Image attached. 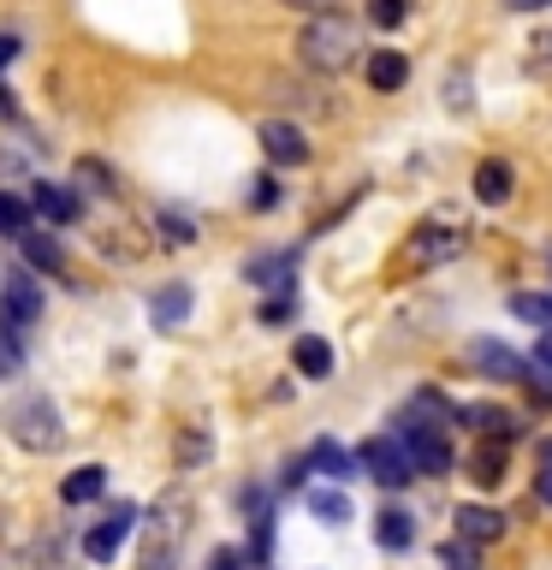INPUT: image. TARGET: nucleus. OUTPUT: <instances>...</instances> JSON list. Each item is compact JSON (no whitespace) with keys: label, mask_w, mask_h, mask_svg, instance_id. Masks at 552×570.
Wrapping results in <instances>:
<instances>
[{"label":"nucleus","mask_w":552,"mask_h":570,"mask_svg":"<svg viewBox=\"0 0 552 570\" xmlns=\"http://www.w3.org/2000/svg\"><path fill=\"white\" fill-rule=\"evenodd\" d=\"M392 440L404 445V458L416 475H445L452 470V404H445L440 392H416V399L404 404Z\"/></svg>","instance_id":"1"},{"label":"nucleus","mask_w":552,"mask_h":570,"mask_svg":"<svg viewBox=\"0 0 552 570\" xmlns=\"http://www.w3.org/2000/svg\"><path fill=\"white\" fill-rule=\"evenodd\" d=\"M356 48H363V36H356V24L345 12H321V18H309V24L297 30V60L309 66V71H351V60H356Z\"/></svg>","instance_id":"2"},{"label":"nucleus","mask_w":552,"mask_h":570,"mask_svg":"<svg viewBox=\"0 0 552 570\" xmlns=\"http://www.w3.org/2000/svg\"><path fill=\"white\" fill-rule=\"evenodd\" d=\"M7 434H12V445H24V452H60L66 422H60V410H53V399H42V392H18V399L7 404Z\"/></svg>","instance_id":"3"},{"label":"nucleus","mask_w":552,"mask_h":570,"mask_svg":"<svg viewBox=\"0 0 552 570\" xmlns=\"http://www.w3.org/2000/svg\"><path fill=\"white\" fill-rule=\"evenodd\" d=\"M356 470H363L368 481H381V488H410V481H416V470H410V458H404V445L392 440V434L363 440V452H356Z\"/></svg>","instance_id":"4"},{"label":"nucleus","mask_w":552,"mask_h":570,"mask_svg":"<svg viewBox=\"0 0 552 570\" xmlns=\"http://www.w3.org/2000/svg\"><path fill=\"white\" fill-rule=\"evenodd\" d=\"M131 523H137V505H131V499H114V511H107L101 523L83 534V559L89 564H114L119 547L131 541Z\"/></svg>","instance_id":"5"},{"label":"nucleus","mask_w":552,"mask_h":570,"mask_svg":"<svg viewBox=\"0 0 552 570\" xmlns=\"http://www.w3.org/2000/svg\"><path fill=\"white\" fill-rule=\"evenodd\" d=\"M463 256V232L452 220H422L416 232H410V244H404V262L410 267H440V262H452Z\"/></svg>","instance_id":"6"},{"label":"nucleus","mask_w":552,"mask_h":570,"mask_svg":"<svg viewBox=\"0 0 552 570\" xmlns=\"http://www.w3.org/2000/svg\"><path fill=\"white\" fill-rule=\"evenodd\" d=\"M256 142H262V155L274 160V167H303V160H309V137H303L292 119H262Z\"/></svg>","instance_id":"7"},{"label":"nucleus","mask_w":552,"mask_h":570,"mask_svg":"<svg viewBox=\"0 0 552 570\" xmlns=\"http://www.w3.org/2000/svg\"><path fill=\"white\" fill-rule=\"evenodd\" d=\"M470 363H475L481 374H493V381H529V386H534V368H529L516 351L499 345V338H470Z\"/></svg>","instance_id":"8"},{"label":"nucleus","mask_w":552,"mask_h":570,"mask_svg":"<svg viewBox=\"0 0 552 570\" xmlns=\"http://www.w3.org/2000/svg\"><path fill=\"white\" fill-rule=\"evenodd\" d=\"M452 422L475 428L481 440H499V445H511L516 434H523V422H516L505 404H463V410H452Z\"/></svg>","instance_id":"9"},{"label":"nucleus","mask_w":552,"mask_h":570,"mask_svg":"<svg viewBox=\"0 0 552 570\" xmlns=\"http://www.w3.org/2000/svg\"><path fill=\"white\" fill-rule=\"evenodd\" d=\"M24 203H30V214H42L48 226H71V220L83 214V196H78V190H71V185H42V178L30 185Z\"/></svg>","instance_id":"10"},{"label":"nucleus","mask_w":552,"mask_h":570,"mask_svg":"<svg viewBox=\"0 0 552 570\" xmlns=\"http://www.w3.org/2000/svg\"><path fill=\"white\" fill-rule=\"evenodd\" d=\"M18 262L30 267V274H42V279H60L66 274V249H60V238H48V232H18Z\"/></svg>","instance_id":"11"},{"label":"nucleus","mask_w":552,"mask_h":570,"mask_svg":"<svg viewBox=\"0 0 552 570\" xmlns=\"http://www.w3.org/2000/svg\"><path fill=\"white\" fill-rule=\"evenodd\" d=\"M36 315H42V285L30 274H12L7 292H0V327H30Z\"/></svg>","instance_id":"12"},{"label":"nucleus","mask_w":552,"mask_h":570,"mask_svg":"<svg viewBox=\"0 0 552 570\" xmlns=\"http://www.w3.org/2000/svg\"><path fill=\"white\" fill-rule=\"evenodd\" d=\"M457 541H470V547H493V541H505V523L511 517L505 511H493V505H457Z\"/></svg>","instance_id":"13"},{"label":"nucleus","mask_w":552,"mask_h":570,"mask_svg":"<svg viewBox=\"0 0 552 570\" xmlns=\"http://www.w3.org/2000/svg\"><path fill=\"white\" fill-rule=\"evenodd\" d=\"M71 190H78V196H119V173L107 167L101 155H78V167H71Z\"/></svg>","instance_id":"14"},{"label":"nucleus","mask_w":552,"mask_h":570,"mask_svg":"<svg viewBox=\"0 0 552 570\" xmlns=\"http://www.w3.org/2000/svg\"><path fill=\"white\" fill-rule=\"evenodd\" d=\"M292 274H297V256H292V249H285V256H256V262H249L244 267V279L249 285H262V292H292Z\"/></svg>","instance_id":"15"},{"label":"nucleus","mask_w":552,"mask_h":570,"mask_svg":"<svg viewBox=\"0 0 552 570\" xmlns=\"http://www.w3.org/2000/svg\"><path fill=\"white\" fill-rule=\"evenodd\" d=\"M505 463H511V445L481 440L470 452V481H475V488H499V481H505Z\"/></svg>","instance_id":"16"},{"label":"nucleus","mask_w":552,"mask_h":570,"mask_svg":"<svg viewBox=\"0 0 552 570\" xmlns=\"http://www.w3.org/2000/svg\"><path fill=\"white\" fill-rule=\"evenodd\" d=\"M368 83L381 89V96L404 89V83H410V60H404L398 48H374V53H368Z\"/></svg>","instance_id":"17"},{"label":"nucleus","mask_w":552,"mask_h":570,"mask_svg":"<svg viewBox=\"0 0 552 570\" xmlns=\"http://www.w3.org/2000/svg\"><path fill=\"white\" fill-rule=\"evenodd\" d=\"M303 470H321V475H333V481H351V475H356V458H351L338 440H315L309 458H303Z\"/></svg>","instance_id":"18"},{"label":"nucleus","mask_w":552,"mask_h":570,"mask_svg":"<svg viewBox=\"0 0 552 570\" xmlns=\"http://www.w3.org/2000/svg\"><path fill=\"white\" fill-rule=\"evenodd\" d=\"M292 363H297V374H309V381H327V374H333V345H327V338H315V333H303L292 345Z\"/></svg>","instance_id":"19"},{"label":"nucleus","mask_w":552,"mask_h":570,"mask_svg":"<svg viewBox=\"0 0 552 570\" xmlns=\"http://www.w3.org/2000/svg\"><path fill=\"white\" fill-rule=\"evenodd\" d=\"M190 315V285H160L149 297V321L155 327H178V321Z\"/></svg>","instance_id":"20"},{"label":"nucleus","mask_w":552,"mask_h":570,"mask_svg":"<svg viewBox=\"0 0 552 570\" xmlns=\"http://www.w3.org/2000/svg\"><path fill=\"white\" fill-rule=\"evenodd\" d=\"M101 488H107V470L101 463H83V470H71L60 481V499L66 505H89V499H101Z\"/></svg>","instance_id":"21"},{"label":"nucleus","mask_w":552,"mask_h":570,"mask_svg":"<svg viewBox=\"0 0 552 570\" xmlns=\"http://www.w3.org/2000/svg\"><path fill=\"white\" fill-rule=\"evenodd\" d=\"M475 196L487 208L505 203V196H511V167H505V160H481V167H475Z\"/></svg>","instance_id":"22"},{"label":"nucleus","mask_w":552,"mask_h":570,"mask_svg":"<svg viewBox=\"0 0 552 570\" xmlns=\"http://www.w3.org/2000/svg\"><path fill=\"white\" fill-rule=\"evenodd\" d=\"M374 541H381L386 552H404L410 541H416V529H410V511H398V505H392V511H381V517H374Z\"/></svg>","instance_id":"23"},{"label":"nucleus","mask_w":552,"mask_h":570,"mask_svg":"<svg viewBox=\"0 0 552 570\" xmlns=\"http://www.w3.org/2000/svg\"><path fill=\"white\" fill-rule=\"evenodd\" d=\"M303 505H309L321 523H351V499L338 488H309V493H303Z\"/></svg>","instance_id":"24"},{"label":"nucleus","mask_w":552,"mask_h":570,"mask_svg":"<svg viewBox=\"0 0 552 570\" xmlns=\"http://www.w3.org/2000/svg\"><path fill=\"white\" fill-rule=\"evenodd\" d=\"M36 160H30V149H18V142H0V185H18V178H24V185H36Z\"/></svg>","instance_id":"25"},{"label":"nucleus","mask_w":552,"mask_h":570,"mask_svg":"<svg viewBox=\"0 0 552 570\" xmlns=\"http://www.w3.org/2000/svg\"><path fill=\"white\" fill-rule=\"evenodd\" d=\"M30 203L24 196H12V190H0V232H7V238H18V232H30Z\"/></svg>","instance_id":"26"},{"label":"nucleus","mask_w":552,"mask_h":570,"mask_svg":"<svg viewBox=\"0 0 552 570\" xmlns=\"http://www.w3.org/2000/svg\"><path fill=\"white\" fill-rule=\"evenodd\" d=\"M511 315H516V321H534V327H546V333H552V297L516 292V297H511Z\"/></svg>","instance_id":"27"},{"label":"nucleus","mask_w":552,"mask_h":570,"mask_svg":"<svg viewBox=\"0 0 552 570\" xmlns=\"http://www.w3.org/2000/svg\"><path fill=\"white\" fill-rule=\"evenodd\" d=\"M404 12H410V0H368V24L374 30H398Z\"/></svg>","instance_id":"28"},{"label":"nucleus","mask_w":552,"mask_h":570,"mask_svg":"<svg viewBox=\"0 0 552 570\" xmlns=\"http://www.w3.org/2000/svg\"><path fill=\"white\" fill-rule=\"evenodd\" d=\"M440 564H445V570H481V547H470V541H445V547H440Z\"/></svg>","instance_id":"29"},{"label":"nucleus","mask_w":552,"mask_h":570,"mask_svg":"<svg viewBox=\"0 0 552 570\" xmlns=\"http://www.w3.org/2000/svg\"><path fill=\"white\" fill-rule=\"evenodd\" d=\"M160 232H167V244H190L196 238V226H190V214H178V208H160Z\"/></svg>","instance_id":"30"},{"label":"nucleus","mask_w":552,"mask_h":570,"mask_svg":"<svg viewBox=\"0 0 552 570\" xmlns=\"http://www.w3.org/2000/svg\"><path fill=\"white\" fill-rule=\"evenodd\" d=\"M208 452H214V445L196 434V428H185V440H178V463H185V470H196V463H203Z\"/></svg>","instance_id":"31"},{"label":"nucleus","mask_w":552,"mask_h":570,"mask_svg":"<svg viewBox=\"0 0 552 570\" xmlns=\"http://www.w3.org/2000/svg\"><path fill=\"white\" fill-rule=\"evenodd\" d=\"M249 208H279V178H256V185H249Z\"/></svg>","instance_id":"32"},{"label":"nucleus","mask_w":552,"mask_h":570,"mask_svg":"<svg viewBox=\"0 0 552 570\" xmlns=\"http://www.w3.org/2000/svg\"><path fill=\"white\" fill-rule=\"evenodd\" d=\"M7 374H18V345H12V333L0 327V381H7Z\"/></svg>","instance_id":"33"},{"label":"nucleus","mask_w":552,"mask_h":570,"mask_svg":"<svg viewBox=\"0 0 552 570\" xmlns=\"http://www.w3.org/2000/svg\"><path fill=\"white\" fill-rule=\"evenodd\" d=\"M529 368L552 374V333H541V338H534V363H529Z\"/></svg>","instance_id":"34"},{"label":"nucleus","mask_w":552,"mask_h":570,"mask_svg":"<svg viewBox=\"0 0 552 570\" xmlns=\"http://www.w3.org/2000/svg\"><path fill=\"white\" fill-rule=\"evenodd\" d=\"M208 570H244V552L220 547V552H214V559H208Z\"/></svg>","instance_id":"35"},{"label":"nucleus","mask_w":552,"mask_h":570,"mask_svg":"<svg viewBox=\"0 0 552 570\" xmlns=\"http://www.w3.org/2000/svg\"><path fill=\"white\" fill-rule=\"evenodd\" d=\"M285 7H297V12H309V18H321V12H338V0H285Z\"/></svg>","instance_id":"36"},{"label":"nucleus","mask_w":552,"mask_h":570,"mask_svg":"<svg viewBox=\"0 0 552 570\" xmlns=\"http://www.w3.org/2000/svg\"><path fill=\"white\" fill-rule=\"evenodd\" d=\"M534 66H552V30H541V36H534Z\"/></svg>","instance_id":"37"},{"label":"nucleus","mask_w":552,"mask_h":570,"mask_svg":"<svg viewBox=\"0 0 552 570\" xmlns=\"http://www.w3.org/2000/svg\"><path fill=\"white\" fill-rule=\"evenodd\" d=\"M292 315V297H274V303H262V321H285Z\"/></svg>","instance_id":"38"},{"label":"nucleus","mask_w":552,"mask_h":570,"mask_svg":"<svg viewBox=\"0 0 552 570\" xmlns=\"http://www.w3.org/2000/svg\"><path fill=\"white\" fill-rule=\"evenodd\" d=\"M534 493H541V505H552V470L541 463V475H534Z\"/></svg>","instance_id":"39"},{"label":"nucleus","mask_w":552,"mask_h":570,"mask_svg":"<svg viewBox=\"0 0 552 570\" xmlns=\"http://www.w3.org/2000/svg\"><path fill=\"white\" fill-rule=\"evenodd\" d=\"M18 48H24L18 36H0V66H12V60H18Z\"/></svg>","instance_id":"40"},{"label":"nucleus","mask_w":552,"mask_h":570,"mask_svg":"<svg viewBox=\"0 0 552 570\" xmlns=\"http://www.w3.org/2000/svg\"><path fill=\"white\" fill-rule=\"evenodd\" d=\"M142 570H172V552H142Z\"/></svg>","instance_id":"41"},{"label":"nucleus","mask_w":552,"mask_h":570,"mask_svg":"<svg viewBox=\"0 0 552 570\" xmlns=\"http://www.w3.org/2000/svg\"><path fill=\"white\" fill-rule=\"evenodd\" d=\"M505 7H511V12H546L552 0H505Z\"/></svg>","instance_id":"42"},{"label":"nucleus","mask_w":552,"mask_h":570,"mask_svg":"<svg viewBox=\"0 0 552 570\" xmlns=\"http://www.w3.org/2000/svg\"><path fill=\"white\" fill-rule=\"evenodd\" d=\"M541 463H546V470H552V440H541Z\"/></svg>","instance_id":"43"},{"label":"nucleus","mask_w":552,"mask_h":570,"mask_svg":"<svg viewBox=\"0 0 552 570\" xmlns=\"http://www.w3.org/2000/svg\"><path fill=\"white\" fill-rule=\"evenodd\" d=\"M7 107H12V101H7V89H0V114H7Z\"/></svg>","instance_id":"44"}]
</instances>
